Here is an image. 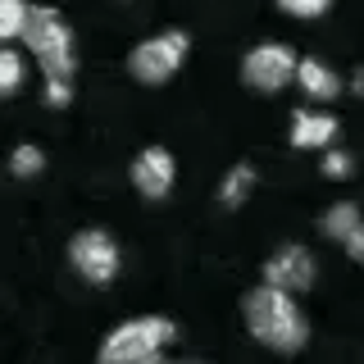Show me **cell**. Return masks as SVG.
Masks as SVG:
<instances>
[{
	"mask_svg": "<svg viewBox=\"0 0 364 364\" xmlns=\"http://www.w3.org/2000/svg\"><path fill=\"white\" fill-rule=\"evenodd\" d=\"M242 314H246L250 337H255L259 346H269V350H282V355L301 350L305 337H310V323H305L296 296L269 287V282H264V287H250V291H246Z\"/></svg>",
	"mask_w": 364,
	"mask_h": 364,
	"instance_id": "1",
	"label": "cell"
},
{
	"mask_svg": "<svg viewBox=\"0 0 364 364\" xmlns=\"http://www.w3.org/2000/svg\"><path fill=\"white\" fill-rule=\"evenodd\" d=\"M23 46L37 55V64L46 68V82H73V32L60 18V9L50 5H32L28 32H23Z\"/></svg>",
	"mask_w": 364,
	"mask_h": 364,
	"instance_id": "2",
	"label": "cell"
},
{
	"mask_svg": "<svg viewBox=\"0 0 364 364\" xmlns=\"http://www.w3.org/2000/svg\"><path fill=\"white\" fill-rule=\"evenodd\" d=\"M164 341H173V323H168V318H159V314L128 318V323H119L105 337L96 364H146L151 355H159Z\"/></svg>",
	"mask_w": 364,
	"mask_h": 364,
	"instance_id": "3",
	"label": "cell"
},
{
	"mask_svg": "<svg viewBox=\"0 0 364 364\" xmlns=\"http://www.w3.org/2000/svg\"><path fill=\"white\" fill-rule=\"evenodd\" d=\"M187 46H191L187 32H159V37H146L141 46H132L128 73H132L141 87L168 82V77L182 68V60H187Z\"/></svg>",
	"mask_w": 364,
	"mask_h": 364,
	"instance_id": "4",
	"label": "cell"
},
{
	"mask_svg": "<svg viewBox=\"0 0 364 364\" xmlns=\"http://www.w3.org/2000/svg\"><path fill=\"white\" fill-rule=\"evenodd\" d=\"M68 264H73L77 278H87V282H114L119 278V246H114V237L109 232H100V228H82V232L68 242Z\"/></svg>",
	"mask_w": 364,
	"mask_h": 364,
	"instance_id": "5",
	"label": "cell"
},
{
	"mask_svg": "<svg viewBox=\"0 0 364 364\" xmlns=\"http://www.w3.org/2000/svg\"><path fill=\"white\" fill-rule=\"evenodd\" d=\"M296 68H301V60H296V50L291 46H282V41H264V46H255V50H246V60H242V82L250 91H282L296 77Z\"/></svg>",
	"mask_w": 364,
	"mask_h": 364,
	"instance_id": "6",
	"label": "cell"
},
{
	"mask_svg": "<svg viewBox=\"0 0 364 364\" xmlns=\"http://www.w3.org/2000/svg\"><path fill=\"white\" fill-rule=\"evenodd\" d=\"M314 255H310V250H305V246H278V250H273V255L264 259V282H269V287H278V291H310L314 287Z\"/></svg>",
	"mask_w": 364,
	"mask_h": 364,
	"instance_id": "7",
	"label": "cell"
},
{
	"mask_svg": "<svg viewBox=\"0 0 364 364\" xmlns=\"http://www.w3.org/2000/svg\"><path fill=\"white\" fill-rule=\"evenodd\" d=\"M173 178H178V164L164 146H146V151L132 159V187L141 191L146 200H164L168 191H173Z\"/></svg>",
	"mask_w": 364,
	"mask_h": 364,
	"instance_id": "8",
	"label": "cell"
},
{
	"mask_svg": "<svg viewBox=\"0 0 364 364\" xmlns=\"http://www.w3.org/2000/svg\"><path fill=\"white\" fill-rule=\"evenodd\" d=\"M333 141H337V119H333V114L296 109V119H291V146H301V151H333Z\"/></svg>",
	"mask_w": 364,
	"mask_h": 364,
	"instance_id": "9",
	"label": "cell"
},
{
	"mask_svg": "<svg viewBox=\"0 0 364 364\" xmlns=\"http://www.w3.org/2000/svg\"><path fill=\"white\" fill-rule=\"evenodd\" d=\"M296 82H301V91L310 100H337L341 96V77L323 60H301V68H296Z\"/></svg>",
	"mask_w": 364,
	"mask_h": 364,
	"instance_id": "10",
	"label": "cell"
},
{
	"mask_svg": "<svg viewBox=\"0 0 364 364\" xmlns=\"http://www.w3.org/2000/svg\"><path fill=\"white\" fill-rule=\"evenodd\" d=\"M360 223H364L360 219V205H350V200H337V205H328V210L318 214V232H323L328 242H346Z\"/></svg>",
	"mask_w": 364,
	"mask_h": 364,
	"instance_id": "11",
	"label": "cell"
},
{
	"mask_svg": "<svg viewBox=\"0 0 364 364\" xmlns=\"http://www.w3.org/2000/svg\"><path fill=\"white\" fill-rule=\"evenodd\" d=\"M255 168H250V164H237V168H228V178L219 182V205H223V210H237V205H242L246 196H250V191H255Z\"/></svg>",
	"mask_w": 364,
	"mask_h": 364,
	"instance_id": "12",
	"label": "cell"
},
{
	"mask_svg": "<svg viewBox=\"0 0 364 364\" xmlns=\"http://www.w3.org/2000/svg\"><path fill=\"white\" fill-rule=\"evenodd\" d=\"M28 18H32V5L28 0H0V41H23L28 32Z\"/></svg>",
	"mask_w": 364,
	"mask_h": 364,
	"instance_id": "13",
	"label": "cell"
},
{
	"mask_svg": "<svg viewBox=\"0 0 364 364\" xmlns=\"http://www.w3.org/2000/svg\"><path fill=\"white\" fill-rule=\"evenodd\" d=\"M41 168H46V155H41V146H32V141L14 146V155H9V173H14V178H37Z\"/></svg>",
	"mask_w": 364,
	"mask_h": 364,
	"instance_id": "14",
	"label": "cell"
},
{
	"mask_svg": "<svg viewBox=\"0 0 364 364\" xmlns=\"http://www.w3.org/2000/svg\"><path fill=\"white\" fill-rule=\"evenodd\" d=\"M18 87H23V60H18L14 46H5V50H0V91L14 96Z\"/></svg>",
	"mask_w": 364,
	"mask_h": 364,
	"instance_id": "15",
	"label": "cell"
},
{
	"mask_svg": "<svg viewBox=\"0 0 364 364\" xmlns=\"http://www.w3.org/2000/svg\"><path fill=\"white\" fill-rule=\"evenodd\" d=\"M278 9L291 18H318V14L333 9V0H278Z\"/></svg>",
	"mask_w": 364,
	"mask_h": 364,
	"instance_id": "16",
	"label": "cell"
},
{
	"mask_svg": "<svg viewBox=\"0 0 364 364\" xmlns=\"http://www.w3.org/2000/svg\"><path fill=\"white\" fill-rule=\"evenodd\" d=\"M318 168H323V178H346L350 168H355V159H350L346 151H323V164Z\"/></svg>",
	"mask_w": 364,
	"mask_h": 364,
	"instance_id": "17",
	"label": "cell"
},
{
	"mask_svg": "<svg viewBox=\"0 0 364 364\" xmlns=\"http://www.w3.org/2000/svg\"><path fill=\"white\" fill-rule=\"evenodd\" d=\"M73 100V82H46V105H68Z\"/></svg>",
	"mask_w": 364,
	"mask_h": 364,
	"instance_id": "18",
	"label": "cell"
},
{
	"mask_svg": "<svg viewBox=\"0 0 364 364\" xmlns=\"http://www.w3.org/2000/svg\"><path fill=\"white\" fill-rule=\"evenodd\" d=\"M341 246H346V255H350V259H364V223H360V228H355V232H350Z\"/></svg>",
	"mask_w": 364,
	"mask_h": 364,
	"instance_id": "19",
	"label": "cell"
},
{
	"mask_svg": "<svg viewBox=\"0 0 364 364\" xmlns=\"http://www.w3.org/2000/svg\"><path fill=\"white\" fill-rule=\"evenodd\" d=\"M350 91H355V96L364 100V68H360V73H355V77H350Z\"/></svg>",
	"mask_w": 364,
	"mask_h": 364,
	"instance_id": "20",
	"label": "cell"
},
{
	"mask_svg": "<svg viewBox=\"0 0 364 364\" xmlns=\"http://www.w3.org/2000/svg\"><path fill=\"white\" fill-rule=\"evenodd\" d=\"M146 364H168V360H159V355H151V360H146Z\"/></svg>",
	"mask_w": 364,
	"mask_h": 364,
	"instance_id": "21",
	"label": "cell"
}]
</instances>
